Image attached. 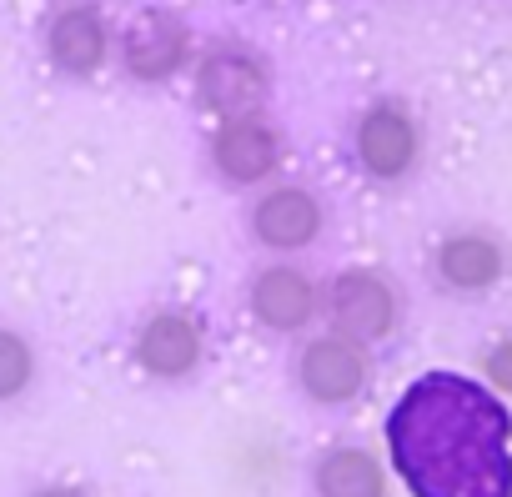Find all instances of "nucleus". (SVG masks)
Here are the masks:
<instances>
[{
  "instance_id": "obj_1",
  "label": "nucleus",
  "mask_w": 512,
  "mask_h": 497,
  "mask_svg": "<svg viewBox=\"0 0 512 497\" xmlns=\"http://www.w3.org/2000/svg\"><path fill=\"white\" fill-rule=\"evenodd\" d=\"M387 452L412 497H512V417L462 372H422L387 412Z\"/></svg>"
},
{
  "instance_id": "obj_2",
  "label": "nucleus",
  "mask_w": 512,
  "mask_h": 497,
  "mask_svg": "<svg viewBox=\"0 0 512 497\" xmlns=\"http://www.w3.org/2000/svg\"><path fill=\"white\" fill-rule=\"evenodd\" d=\"M322 312L332 317V327L362 347L382 342L397 332L402 322V292L382 277V272H367V267H352V272H337L332 287L322 292Z\"/></svg>"
},
{
  "instance_id": "obj_3",
  "label": "nucleus",
  "mask_w": 512,
  "mask_h": 497,
  "mask_svg": "<svg viewBox=\"0 0 512 497\" xmlns=\"http://www.w3.org/2000/svg\"><path fill=\"white\" fill-rule=\"evenodd\" d=\"M367 382H372L367 347L352 342V337H342V332L312 337L297 352V387L317 407H347V402H357L367 392Z\"/></svg>"
},
{
  "instance_id": "obj_4",
  "label": "nucleus",
  "mask_w": 512,
  "mask_h": 497,
  "mask_svg": "<svg viewBox=\"0 0 512 497\" xmlns=\"http://www.w3.org/2000/svg\"><path fill=\"white\" fill-rule=\"evenodd\" d=\"M196 91H201V101H206L216 116L236 121V116H256V111H262V101H267V91H272V76H267V66L256 61L251 51H241V46H216V51L201 61V71H196Z\"/></svg>"
},
{
  "instance_id": "obj_5",
  "label": "nucleus",
  "mask_w": 512,
  "mask_h": 497,
  "mask_svg": "<svg viewBox=\"0 0 512 497\" xmlns=\"http://www.w3.org/2000/svg\"><path fill=\"white\" fill-rule=\"evenodd\" d=\"M246 307H251L256 327H267V332H307L312 317L322 312V287L302 267L277 262L251 277Z\"/></svg>"
},
{
  "instance_id": "obj_6",
  "label": "nucleus",
  "mask_w": 512,
  "mask_h": 497,
  "mask_svg": "<svg viewBox=\"0 0 512 497\" xmlns=\"http://www.w3.org/2000/svg\"><path fill=\"white\" fill-rule=\"evenodd\" d=\"M206 332L191 312H156L136 332V367L156 382H181L201 367Z\"/></svg>"
},
{
  "instance_id": "obj_7",
  "label": "nucleus",
  "mask_w": 512,
  "mask_h": 497,
  "mask_svg": "<svg viewBox=\"0 0 512 497\" xmlns=\"http://www.w3.org/2000/svg\"><path fill=\"white\" fill-rule=\"evenodd\" d=\"M432 272L447 292H462V297H477V292H492L507 272V252L502 241L487 236V231H452L437 241L432 252Z\"/></svg>"
},
{
  "instance_id": "obj_8",
  "label": "nucleus",
  "mask_w": 512,
  "mask_h": 497,
  "mask_svg": "<svg viewBox=\"0 0 512 497\" xmlns=\"http://www.w3.org/2000/svg\"><path fill=\"white\" fill-rule=\"evenodd\" d=\"M251 236L267 252H302L322 236V201L302 186H272L251 206Z\"/></svg>"
},
{
  "instance_id": "obj_9",
  "label": "nucleus",
  "mask_w": 512,
  "mask_h": 497,
  "mask_svg": "<svg viewBox=\"0 0 512 497\" xmlns=\"http://www.w3.org/2000/svg\"><path fill=\"white\" fill-rule=\"evenodd\" d=\"M211 161L216 171L231 181V186H256V181H267L282 161V136L267 126V121H256V116H236L216 131L211 141Z\"/></svg>"
},
{
  "instance_id": "obj_10",
  "label": "nucleus",
  "mask_w": 512,
  "mask_h": 497,
  "mask_svg": "<svg viewBox=\"0 0 512 497\" xmlns=\"http://www.w3.org/2000/svg\"><path fill=\"white\" fill-rule=\"evenodd\" d=\"M357 161L377 181H402L417 161V126L402 106H372L357 121Z\"/></svg>"
},
{
  "instance_id": "obj_11",
  "label": "nucleus",
  "mask_w": 512,
  "mask_h": 497,
  "mask_svg": "<svg viewBox=\"0 0 512 497\" xmlns=\"http://www.w3.org/2000/svg\"><path fill=\"white\" fill-rule=\"evenodd\" d=\"M186 61V26L176 16H141L126 31V71L141 81H166Z\"/></svg>"
},
{
  "instance_id": "obj_12",
  "label": "nucleus",
  "mask_w": 512,
  "mask_h": 497,
  "mask_svg": "<svg viewBox=\"0 0 512 497\" xmlns=\"http://www.w3.org/2000/svg\"><path fill=\"white\" fill-rule=\"evenodd\" d=\"M51 61L71 76H91L101 61H106V21L91 11V6H66L56 21H51Z\"/></svg>"
},
{
  "instance_id": "obj_13",
  "label": "nucleus",
  "mask_w": 512,
  "mask_h": 497,
  "mask_svg": "<svg viewBox=\"0 0 512 497\" xmlns=\"http://www.w3.org/2000/svg\"><path fill=\"white\" fill-rule=\"evenodd\" d=\"M317 497H382L387 492V472L367 447H327L317 457Z\"/></svg>"
},
{
  "instance_id": "obj_14",
  "label": "nucleus",
  "mask_w": 512,
  "mask_h": 497,
  "mask_svg": "<svg viewBox=\"0 0 512 497\" xmlns=\"http://www.w3.org/2000/svg\"><path fill=\"white\" fill-rule=\"evenodd\" d=\"M31 377H36V352H31V342H26L21 332H11V327H0V402L21 397V392L31 387Z\"/></svg>"
},
{
  "instance_id": "obj_15",
  "label": "nucleus",
  "mask_w": 512,
  "mask_h": 497,
  "mask_svg": "<svg viewBox=\"0 0 512 497\" xmlns=\"http://www.w3.org/2000/svg\"><path fill=\"white\" fill-rule=\"evenodd\" d=\"M482 377H487L497 392H507V397H512V337H502V342L482 357Z\"/></svg>"
},
{
  "instance_id": "obj_16",
  "label": "nucleus",
  "mask_w": 512,
  "mask_h": 497,
  "mask_svg": "<svg viewBox=\"0 0 512 497\" xmlns=\"http://www.w3.org/2000/svg\"><path fill=\"white\" fill-rule=\"evenodd\" d=\"M31 497H91L86 487H41V492H31Z\"/></svg>"
}]
</instances>
